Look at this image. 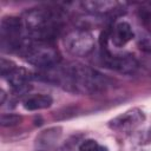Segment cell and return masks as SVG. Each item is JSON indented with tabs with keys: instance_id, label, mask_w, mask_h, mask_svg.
I'll list each match as a JSON object with an SVG mask.
<instances>
[{
	"instance_id": "obj_8",
	"label": "cell",
	"mask_w": 151,
	"mask_h": 151,
	"mask_svg": "<svg viewBox=\"0 0 151 151\" xmlns=\"http://www.w3.org/2000/svg\"><path fill=\"white\" fill-rule=\"evenodd\" d=\"M5 78L15 90H21L26 86V84L29 79V73L25 68L15 66Z\"/></svg>"
},
{
	"instance_id": "obj_13",
	"label": "cell",
	"mask_w": 151,
	"mask_h": 151,
	"mask_svg": "<svg viewBox=\"0 0 151 151\" xmlns=\"http://www.w3.org/2000/svg\"><path fill=\"white\" fill-rule=\"evenodd\" d=\"M99 146L100 145L96 140L87 139V140H85V142L81 143V145L79 146V151H97Z\"/></svg>"
},
{
	"instance_id": "obj_1",
	"label": "cell",
	"mask_w": 151,
	"mask_h": 151,
	"mask_svg": "<svg viewBox=\"0 0 151 151\" xmlns=\"http://www.w3.org/2000/svg\"><path fill=\"white\" fill-rule=\"evenodd\" d=\"M58 83L68 91L78 93H93L104 90L107 79L93 68L83 65H70L57 74Z\"/></svg>"
},
{
	"instance_id": "obj_5",
	"label": "cell",
	"mask_w": 151,
	"mask_h": 151,
	"mask_svg": "<svg viewBox=\"0 0 151 151\" xmlns=\"http://www.w3.org/2000/svg\"><path fill=\"white\" fill-rule=\"evenodd\" d=\"M103 63L106 65V67L111 70H116L122 73H133L137 67L138 63L132 55H118V54H111L110 52L103 53Z\"/></svg>"
},
{
	"instance_id": "obj_2",
	"label": "cell",
	"mask_w": 151,
	"mask_h": 151,
	"mask_svg": "<svg viewBox=\"0 0 151 151\" xmlns=\"http://www.w3.org/2000/svg\"><path fill=\"white\" fill-rule=\"evenodd\" d=\"M22 24L32 39L48 41L60 28V17L51 9L35 8L25 13Z\"/></svg>"
},
{
	"instance_id": "obj_3",
	"label": "cell",
	"mask_w": 151,
	"mask_h": 151,
	"mask_svg": "<svg viewBox=\"0 0 151 151\" xmlns=\"http://www.w3.org/2000/svg\"><path fill=\"white\" fill-rule=\"evenodd\" d=\"M19 52L29 64L37 67L51 68L57 66L60 61V54L58 50L46 40H25Z\"/></svg>"
},
{
	"instance_id": "obj_6",
	"label": "cell",
	"mask_w": 151,
	"mask_h": 151,
	"mask_svg": "<svg viewBox=\"0 0 151 151\" xmlns=\"http://www.w3.org/2000/svg\"><path fill=\"white\" fill-rule=\"evenodd\" d=\"M144 120V114L138 109L129 110L110 122V127L116 131H130Z\"/></svg>"
},
{
	"instance_id": "obj_10",
	"label": "cell",
	"mask_w": 151,
	"mask_h": 151,
	"mask_svg": "<svg viewBox=\"0 0 151 151\" xmlns=\"http://www.w3.org/2000/svg\"><path fill=\"white\" fill-rule=\"evenodd\" d=\"M83 6L92 13H109L118 9V4L112 1H86Z\"/></svg>"
},
{
	"instance_id": "obj_11",
	"label": "cell",
	"mask_w": 151,
	"mask_h": 151,
	"mask_svg": "<svg viewBox=\"0 0 151 151\" xmlns=\"http://www.w3.org/2000/svg\"><path fill=\"white\" fill-rule=\"evenodd\" d=\"M21 122V117L13 113H2L0 117V124L2 126H13Z\"/></svg>"
},
{
	"instance_id": "obj_4",
	"label": "cell",
	"mask_w": 151,
	"mask_h": 151,
	"mask_svg": "<svg viewBox=\"0 0 151 151\" xmlns=\"http://www.w3.org/2000/svg\"><path fill=\"white\" fill-rule=\"evenodd\" d=\"M64 44L70 53L79 57L87 55L92 52L94 47V40L92 34L84 29H76L70 32L65 37Z\"/></svg>"
},
{
	"instance_id": "obj_14",
	"label": "cell",
	"mask_w": 151,
	"mask_h": 151,
	"mask_svg": "<svg viewBox=\"0 0 151 151\" xmlns=\"http://www.w3.org/2000/svg\"><path fill=\"white\" fill-rule=\"evenodd\" d=\"M4 100H5V92L1 90V104H4Z\"/></svg>"
},
{
	"instance_id": "obj_9",
	"label": "cell",
	"mask_w": 151,
	"mask_h": 151,
	"mask_svg": "<svg viewBox=\"0 0 151 151\" xmlns=\"http://www.w3.org/2000/svg\"><path fill=\"white\" fill-rule=\"evenodd\" d=\"M53 99L48 94H35L29 98H27L24 103V107L28 111H35V110H42L47 109L52 105Z\"/></svg>"
},
{
	"instance_id": "obj_7",
	"label": "cell",
	"mask_w": 151,
	"mask_h": 151,
	"mask_svg": "<svg viewBox=\"0 0 151 151\" xmlns=\"http://www.w3.org/2000/svg\"><path fill=\"white\" fill-rule=\"evenodd\" d=\"M133 38V32H132V28L130 26V24L125 22V21H120L118 22L111 34H110V40L112 41V44L116 46V47H122L124 46L125 44H127L131 39Z\"/></svg>"
},
{
	"instance_id": "obj_12",
	"label": "cell",
	"mask_w": 151,
	"mask_h": 151,
	"mask_svg": "<svg viewBox=\"0 0 151 151\" xmlns=\"http://www.w3.org/2000/svg\"><path fill=\"white\" fill-rule=\"evenodd\" d=\"M17 65L14 64V63H12L11 60H6V59H1V61H0V71H1V76L5 78L14 67H15Z\"/></svg>"
}]
</instances>
